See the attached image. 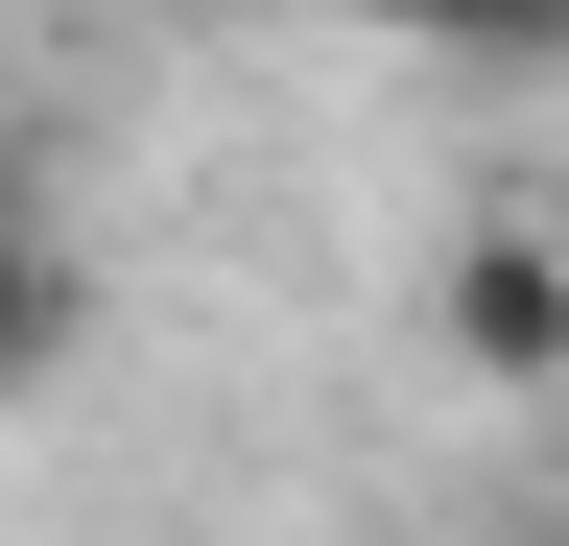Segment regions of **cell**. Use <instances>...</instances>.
<instances>
[{"label":"cell","instance_id":"obj_3","mask_svg":"<svg viewBox=\"0 0 569 546\" xmlns=\"http://www.w3.org/2000/svg\"><path fill=\"white\" fill-rule=\"evenodd\" d=\"M284 24H380V48H475V72H569V0H284Z\"/></svg>","mask_w":569,"mask_h":546},{"label":"cell","instance_id":"obj_2","mask_svg":"<svg viewBox=\"0 0 569 546\" xmlns=\"http://www.w3.org/2000/svg\"><path fill=\"white\" fill-rule=\"evenodd\" d=\"M71 332H96V286H71V238H48V167L0 143V404L71 380Z\"/></svg>","mask_w":569,"mask_h":546},{"label":"cell","instance_id":"obj_1","mask_svg":"<svg viewBox=\"0 0 569 546\" xmlns=\"http://www.w3.org/2000/svg\"><path fill=\"white\" fill-rule=\"evenodd\" d=\"M427 332H451V380L569 404V238H546V215H475V238H451V286H427Z\"/></svg>","mask_w":569,"mask_h":546}]
</instances>
